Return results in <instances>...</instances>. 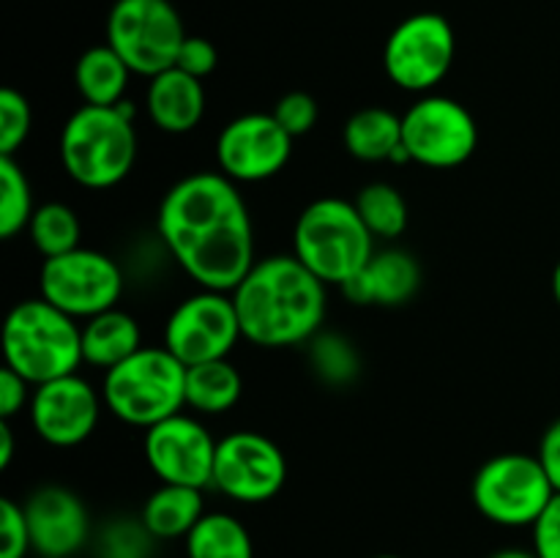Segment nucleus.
Wrapping results in <instances>:
<instances>
[{"instance_id":"nucleus-1","label":"nucleus","mask_w":560,"mask_h":558,"mask_svg":"<svg viewBox=\"0 0 560 558\" xmlns=\"http://www.w3.org/2000/svg\"><path fill=\"white\" fill-rule=\"evenodd\" d=\"M156 233L186 277L200 288L233 293L255 266V224L228 175L200 170L164 191Z\"/></svg>"},{"instance_id":"nucleus-2","label":"nucleus","mask_w":560,"mask_h":558,"mask_svg":"<svg viewBox=\"0 0 560 558\" xmlns=\"http://www.w3.org/2000/svg\"><path fill=\"white\" fill-rule=\"evenodd\" d=\"M326 290L293 252L255 260L233 290L244 339L273 350L310 342L326 321Z\"/></svg>"},{"instance_id":"nucleus-3","label":"nucleus","mask_w":560,"mask_h":558,"mask_svg":"<svg viewBox=\"0 0 560 558\" xmlns=\"http://www.w3.org/2000/svg\"><path fill=\"white\" fill-rule=\"evenodd\" d=\"M60 162L69 178L85 189H113L129 178L137 162L135 104L115 107L82 104L60 131Z\"/></svg>"},{"instance_id":"nucleus-4","label":"nucleus","mask_w":560,"mask_h":558,"mask_svg":"<svg viewBox=\"0 0 560 558\" xmlns=\"http://www.w3.org/2000/svg\"><path fill=\"white\" fill-rule=\"evenodd\" d=\"M3 359L33 386L74 375L85 364L82 326L42 295L20 301L5 317Z\"/></svg>"},{"instance_id":"nucleus-5","label":"nucleus","mask_w":560,"mask_h":558,"mask_svg":"<svg viewBox=\"0 0 560 558\" xmlns=\"http://www.w3.org/2000/svg\"><path fill=\"white\" fill-rule=\"evenodd\" d=\"M375 252V235L355 202L342 197H317L295 219L293 255L320 282L342 288L364 271Z\"/></svg>"},{"instance_id":"nucleus-6","label":"nucleus","mask_w":560,"mask_h":558,"mask_svg":"<svg viewBox=\"0 0 560 558\" xmlns=\"http://www.w3.org/2000/svg\"><path fill=\"white\" fill-rule=\"evenodd\" d=\"M102 397L115 419L148 430L186 408V364L164 345H142L104 372Z\"/></svg>"},{"instance_id":"nucleus-7","label":"nucleus","mask_w":560,"mask_h":558,"mask_svg":"<svg viewBox=\"0 0 560 558\" xmlns=\"http://www.w3.org/2000/svg\"><path fill=\"white\" fill-rule=\"evenodd\" d=\"M470 498L490 523L503 528H534L556 498V487L536 454L503 452L476 470Z\"/></svg>"},{"instance_id":"nucleus-8","label":"nucleus","mask_w":560,"mask_h":558,"mask_svg":"<svg viewBox=\"0 0 560 558\" xmlns=\"http://www.w3.org/2000/svg\"><path fill=\"white\" fill-rule=\"evenodd\" d=\"M189 36L170 0H115L107 16V44L135 74L156 77L173 69Z\"/></svg>"},{"instance_id":"nucleus-9","label":"nucleus","mask_w":560,"mask_h":558,"mask_svg":"<svg viewBox=\"0 0 560 558\" xmlns=\"http://www.w3.org/2000/svg\"><path fill=\"white\" fill-rule=\"evenodd\" d=\"M457 58L452 22L435 11L410 14L388 33L383 47V71L408 93H430L441 85Z\"/></svg>"},{"instance_id":"nucleus-10","label":"nucleus","mask_w":560,"mask_h":558,"mask_svg":"<svg viewBox=\"0 0 560 558\" xmlns=\"http://www.w3.org/2000/svg\"><path fill=\"white\" fill-rule=\"evenodd\" d=\"M38 290L42 299L63 310L66 315L88 321L98 312L118 306L124 295V271L107 252L77 246L42 263Z\"/></svg>"},{"instance_id":"nucleus-11","label":"nucleus","mask_w":560,"mask_h":558,"mask_svg":"<svg viewBox=\"0 0 560 558\" xmlns=\"http://www.w3.org/2000/svg\"><path fill=\"white\" fill-rule=\"evenodd\" d=\"M402 146L416 164L432 170L459 167L479 148V126L457 98L424 93L402 113Z\"/></svg>"},{"instance_id":"nucleus-12","label":"nucleus","mask_w":560,"mask_h":558,"mask_svg":"<svg viewBox=\"0 0 560 558\" xmlns=\"http://www.w3.org/2000/svg\"><path fill=\"white\" fill-rule=\"evenodd\" d=\"M244 339L233 293L200 288L186 295L164 323L162 345L186 367L228 359Z\"/></svg>"},{"instance_id":"nucleus-13","label":"nucleus","mask_w":560,"mask_h":558,"mask_svg":"<svg viewBox=\"0 0 560 558\" xmlns=\"http://www.w3.org/2000/svg\"><path fill=\"white\" fill-rule=\"evenodd\" d=\"M288 481L284 452L255 430H235L219 438L211 487L238 503H266Z\"/></svg>"},{"instance_id":"nucleus-14","label":"nucleus","mask_w":560,"mask_h":558,"mask_svg":"<svg viewBox=\"0 0 560 558\" xmlns=\"http://www.w3.org/2000/svg\"><path fill=\"white\" fill-rule=\"evenodd\" d=\"M217 438L197 416L175 414L159 425L148 427L142 438V454L162 485L211 487Z\"/></svg>"},{"instance_id":"nucleus-15","label":"nucleus","mask_w":560,"mask_h":558,"mask_svg":"<svg viewBox=\"0 0 560 558\" xmlns=\"http://www.w3.org/2000/svg\"><path fill=\"white\" fill-rule=\"evenodd\" d=\"M293 137L273 113H244L228 120L217 137L219 173L235 184H260L288 167Z\"/></svg>"},{"instance_id":"nucleus-16","label":"nucleus","mask_w":560,"mask_h":558,"mask_svg":"<svg viewBox=\"0 0 560 558\" xmlns=\"http://www.w3.org/2000/svg\"><path fill=\"white\" fill-rule=\"evenodd\" d=\"M104 397L80 372L33 386L31 427L55 449H74L93 435L102 416Z\"/></svg>"},{"instance_id":"nucleus-17","label":"nucleus","mask_w":560,"mask_h":558,"mask_svg":"<svg viewBox=\"0 0 560 558\" xmlns=\"http://www.w3.org/2000/svg\"><path fill=\"white\" fill-rule=\"evenodd\" d=\"M33 553L42 558H71L88 545L91 512L74 490L60 485H44L22 503Z\"/></svg>"},{"instance_id":"nucleus-18","label":"nucleus","mask_w":560,"mask_h":558,"mask_svg":"<svg viewBox=\"0 0 560 558\" xmlns=\"http://www.w3.org/2000/svg\"><path fill=\"white\" fill-rule=\"evenodd\" d=\"M206 88L202 80L186 74L178 66L148 80L145 109L164 135H189L206 118Z\"/></svg>"},{"instance_id":"nucleus-19","label":"nucleus","mask_w":560,"mask_h":558,"mask_svg":"<svg viewBox=\"0 0 560 558\" xmlns=\"http://www.w3.org/2000/svg\"><path fill=\"white\" fill-rule=\"evenodd\" d=\"M342 142L359 162H410L402 146V115L386 107H364L350 115Z\"/></svg>"},{"instance_id":"nucleus-20","label":"nucleus","mask_w":560,"mask_h":558,"mask_svg":"<svg viewBox=\"0 0 560 558\" xmlns=\"http://www.w3.org/2000/svg\"><path fill=\"white\" fill-rule=\"evenodd\" d=\"M142 348L140 323L129 312L113 310L98 312L82 323V359L96 370H113L120 361L135 356Z\"/></svg>"},{"instance_id":"nucleus-21","label":"nucleus","mask_w":560,"mask_h":558,"mask_svg":"<svg viewBox=\"0 0 560 558\" xmlns=\"http://www.w3.org/2000/svg\"><path fill=\"white\" fill-rule=\"evenodd\" d=\"M206 514V498L200 487L162 485L142 503V525L153 539H186L189 531Z\"/></svg>"},{"instance_id":"nucleus-22","label":"nucleus","mask_w":560,"mask_h":558,"mask_svg":"<svg viewBox=\"0 0 560 558\" xmlns=\"http://www.w3.org/2000/svg\"><path fill=\"white\" fill-rule=\"evenodd\" d=\"M131 74L135 71L126 66V60L109 44H98V47L85 49L77 60L74 85L85 104L115 107L126 98Z\"/></svg>"},{"instance_id":"nucleus-23","label":"nucleus","mask_w":560,"mask_h":558,"mask_svg":"<svg viewBox=\"0 0 560 558\" xmlns=\"http://www.w3.org/2000/svg\"><path fill=\"white\" fill-rule=\"evenodd\" d=\"M244 394V377L230 359L186 367V408L200 416L228 414Z\"/></svg>"},{"instance_id":"nucleus-24","label":"nucleus","mask_w":560,"mask_h":558,"mask_svg":"<svg viewBox=\"0 0 560 558\" xmlns=\"http://www.w3.org/2000/svg\"><path fill=\"white\" fill-rule=\"evenodd\" d=\"M370 284L372 304L377 306H402L416 295L421 284V266L410 252L388 246L377 249L364 271Z\"/></svg>"},{"instance_id":"nucleus-25","label":"nucleus","mask_w":560,"mask_h":558,"mask_svg":"<svg viewBox=\"0 0 560 558\" xmlns=\"http://www.w3.org/2000/svg\"><path fill=\"white\" fill-rule=\"evenodd\" d=\"M186 558H255V545L235 514L206 512L186 536Z\"/></svg>"},{"instance_id":"nucleus-26","label":"nucleus","mask_w":560,"mask_h":558,"mask_svg":"<svg viewBox=\"0 0 560 558\" xmlns=\"http://www.w3.org/2000/svg\"><path fill=\"white\" fill-rule=\"evenodd\" d=\"M353 202L375 239L394 241L408 230L410 211L402 191H399L397 186L386 184V181H375V184H366L364 189L355 195Z\"/></svg>"},{"instance_id":"nucleus-27","label":"nucleus","mask_w":560,"mask_h":558,"mask_svg":"<svg viewBox=\"0 0 560 558\" xmlns=\"http://www.w3.org/2000/svg\"><path fill=\"white\" fill-rule=\"evenodd\" d=\"M25 233L27 239H31V244L36 246L38 255L47 260V257L66 255V252L80 246L82 224L80 217L74 213V208L66 206V202L52 200L44 202V206H36Z\"/></svg>"},{"instance_id":"nucleus-28","label":"nucleus","mask_w":560,"mask_h":558,"mask_svg":"<svg viewBox=\"0 0 560 558\" xmlns=\"http://www.w3.org/2000/svg\"><path fill=\"white\" fill-rule=\"evenodd\" d=\"M36 202H33L31 181L16 156H0V235L14 239L31 224Z\"/></svg>"},{"instance_id":"nucleus-29","label":"nucleus","mask_w":560,"mask_h":558,"mask_svg":"<svg viewBox=\"0 0 560 558\" xmlns=\"http://www.w3.org/2000/svg\"><path fill=\"white\" fill-rule=\"evenodd\" d=\"M310 361L315 375L328 386H348L361 370V359L353 342L342 334H317L310 339Z\"/></svg>"},{"instance_id":"nucleus-30","label":"nucleus","mask_w":560,"mask_h":558,"mask_svg":"<svg viewBox=\"0 0 560 558\" xmlns=\"http://www.w3.org/2000/svg\"><path fill=\"white\" fill-rule=\"evenodd\" d=\"M33 129V109L16 88L0 91V156H16Z\"/></svg>"},{"instance_id":"nucleus-31","label":"nucleus","mask_w":560,"mask_h":558,"mask_svg":"<svg viewBox=\"0 0 560 558\" xmlns=\"http://www.w3.org/2000/svg\"><path fill=\"white\" fill-rule=\"evenodd\" d=\"M273 118L284 126L290 137H304L315 129L317 118H320V107H317L315 96L306 91H290L273 107Z\"/></svg>"},{"instance_id":"nucleus-32","label":"nucleus","mask_w":560,"mask_h":558,"mask_svg":"<svg viewBox=\"0 0 560 558\" xmlns=\"http://www.w3.org/2000/svg\"><path fill=\"white\" fill-rule=\"evenodd\" d=\"M33 550L25 509L14 498L0 501V558H25Z\"/></svg>"},{"instance_id":"nucleus-33","label":"nucleus","mask_w":560,"mask_h":558,"mask_svg":"<svg viewBox=\"0 0 560 558\" xmlns=\"http://www.w3.org/2000/svg\"><path fill=\"white\" fill-rule=\"evenodd\" d=\"M180 71L197 77V80H206L208 74H213L219 66V49L217 44L208 42L202 36H186L180 44L178 60H175Z\"/></svg>"},{"instance_id":"nucleus-34","label":"nucleus","mask_w":560,"mask_h":558,"mask_svg":"<svg viewBox=\"0 0 560 558\" xmlns=\"http://www.w3.org/2000/svg\"><path fill=\"white\" fill-rule=\"evenodd\" d=\"M534 553L539 558H560V492L534 523Z\"/></svg>"},{"instance_id":"nucleus-35","label":"nucleus","mask_w":560,"mask_h":558,"mask_svg":"<svg viewBox=\"0 0 560 558\" xmlns=\"http://www.w3.org/2000/svg\"><path fill=\"white\" fill-rule=\"evenodd\" d=\"M33 397V383L25 381L16 370L3 367L0 370V416L3 419H14L22 408L31 405Z\"/></svg>"},{"instance_id":"nucleus-36","label":"nucleus","mask_w":560,"mask_h":558,"mask_svg":"<svg viewBox=\"0 0 560 558\" xmlns=\"http://www.w3.org/2000/svg\"><path fill=\"white\" fill-rule=\"evenodd\" d=\"M536 457H539L541 468H545L547 476H550L556 492H560V419L552 421V425L545 430Z\"/></svg>"},{"instance_id":"nucleus-37","label":"nucleus","mask_w":560,"mask_h":558,"mask_svg":"<svg viewBox=\"0 0 560 558\" xmlns=\"http://www.w3.org/2000/svg\"><path fill=\"white\" fill-rule=\"evenodd\" d=\"M11 460H14V430H11V421H0V468H9Z\"/></svg>"},{"instance_id":"nucleus-38","label":"nucleus","mask_w":560,"mask_h":558,"mask_svg":"<svg viewBox=\"0 0 560 558\" xmlns=\"http://www.w3.org/2000/svg\"><path fill=\"white\" fill-rule=\"evenodd\" d=\"M490 558H539L534 550H523V547H506V550L492 553Z\"/></svg>"},{"instance_id":"nucleus-39","label":"nucleus","mask_w":560,"mask_h":558,"mask_svg":"<svg viewBox=\"0 0 560 558\" xmlns=\"http://www.w3.org/2000/svg\"><path fill=\"white\" fill-rule=\"evenodd\" d=\"M552 295H556V304L560 306V260H558L556 271H552Z\"/></svg>"},{"instance_id":"nucleus-40","label":"nucleus","mask_w":560,"mask_h":558,"mask_svg":"<svg viewBox=\"0 0 560 558\" xmlns=\"http://www.w3.org/2000/svg\"><path fill=\"white\" fill-rule=\"evenodd\" d=\"M375 558H402V556H394V553H383V556H375Z\"/></svg>"}]
</instances>
